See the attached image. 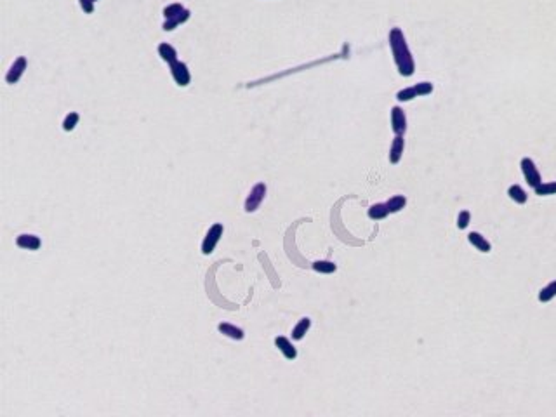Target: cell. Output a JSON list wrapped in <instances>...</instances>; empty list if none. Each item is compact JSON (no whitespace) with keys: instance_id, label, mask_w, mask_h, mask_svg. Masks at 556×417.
<instances>
[{"instance_id":"cell-1","label":"cell","mask_w":556,"mask_h":417,"mask_svg":"<svg viewBox=\"0 0 556 417\" xmlns=\"http://www.w3.org/2000/svg\"><path fill=\"white\" fill-rule=\"evenodd\" d=\"M389 47H391V54L395 59V64L398 68V73L402 77H412L415 72V63L412 58L409 46H407L405 35L400 28H391L389 32Z\"/></svg>"},{"instance_id":"cell-2","label":"cell","mask_w":556,"mask_h":417,"mask_svg":"<svg viewBox=\"0 0 556 417\" xmlns=\"http://www.w3.org/2000/svg\"><path fill=\"white\" fill-rule=\"evenodd\" d=\"M223 231H225V228H223L221 223H216V225H212L209 228L207 235H205V238L202 242V254L209 256V254L214 252V249H216V245L219 244V240L223 236Z\"/></svg>"},{"instance_id":"cell-3","label":"cell","mask_w":556,"mask_h":417,"mask_svg":"<svg viewBox=\"0 0 556 417\" xmlns=\"http://www.w3.org/2000/svg\"><path fill=\"white\" fill-rule=\"evenodd\" d=\"M520 167H522V172H523V178L525 181H527L528 186L532 188H537L539 184L542 183V178H541V172L537 170L536 164H533L532 159H528V157H525V159H522V162H520Z\"/></svg>"},{"instance_id":"cell-4","label":"cell","mask_w":556,"mask_h":417,"mask_svg":"<svg viewBox=\"0 0 556 417\" xmlns=\"http://www.w3.org/2000/svg\"><path fill=\"white\" fill-rule=\"evenodd\" d=\"M266 196V184L264 183H257L256 186L252 188L251 193L245 199V212H254V210L259 209V205L262 204Z\"/></svg>"},{"instance_id":"cell-5","label":"cell","mask_w":556,"mask_h":417,"mask_svg":"<svg viewBox=\"0 0 556 417\" xmlns=\"http://www.w3.org/2000/svg\"><path fill=\"white\" fill-rule=\"evenodd\" d=\"M170 75H172L174 82L179 87H186L191 82V73L188 70V64L183 63V61H176L174 64H170Z\"/></svg>"},{"instance_id":"cell-6","label":"cell","mask_w":556,"mask_h":417,"mask_svg":"<svg viewBox=\"0 0 556 417\" xmlns=\"http://www.w3.org/2000/svg\"><path fill=\"white\" fill-rule=\"evenodd\" d=\"M391 129L395 136H404L407 130V117L400 106L391 108Z\"/></svg>"},{"instance_id":"cell-7","label":"cell","mask_w":556,"mask_h":417,"mask_svg":"<svg viewBox=\"0 0 556 417\" xmlns=\"http://www.w3.org/2000/svg\"><path fill=\"white\" fill-rule=\"evenodd\" d=\"M26 67H28V61H26V58H23V56H21V58H17L14 63L11 64V68H9V72L6 75V82L7 83L19 82V78L23 77Z\"/></svg>"},{"instance_id":"cell-8","label":"cell","mask_w":556,"mask_h":417,"mask_svg":"<svg viewBox=\"0 0 556 417\" xmlns=\"http://www.w3.org/2000/svg\"><path fill=\"white\" fill-rule=\"evenodd\" d=\"M275 346L282 351V355L285 357L287 360H296L297 357V349L294 348V344H292L291 341L287 339V337L283 336H278L277 339H275Z\"/></svg>"},{"instance_id":"cell-9","label":"cell","mask_w":556,"mask_h":417,"mask_svg":"<svg viewBox=\"0 0 556 417\" xmlns=\"http://www.w3.org/2000/svg\"><path fill=\"white\" fill-rule=\"evenodd\" d=\"M404 148H405V141L404 136H395L391 143V148H389V162L391 164H398L402 160V155H404Z\"/></svg>"},{"instance_id":"cell-10","label":"cell","mask_w":556,"mask_h":417,"mask_svg":"<svg viewBox=\"0 0 556 417\" xmlns=\"http://www.w3.org/2000/svg\"><path fill=\"white\" fill-rule=\"evenodd\" d=\"M16 245H17V247H21V249H26V250H38V249H40L42 242H40V238H38L37 235L25 233V235H19L16 238Z\"/></svg>"},{"instance_id":"cell-11","label":"cell","mask_w":556,"mask_h":417,"mask_svg":"<svg viewBox=\"0 0 556 417\" xmlns=\"http://www.w3.org/2000/svg\"><path fill=\"white\" fill-rule=\"evenodd\" d=\"M190 16H191L190 9H185V11H183L181 14H177V16L170 17V19H165V23L162 25V28H164L165 32H172V30H176L179 25L186 23V21L190 19Z\"/></svg>"},{"instance_id":"cell-12","label":"cell","mask_w":556,"mask_h":417,"mask_svg":"<svg viewBox=\"0 0 556 417\" xmlns=\"http://www.w3.org/2000/svg\"><path fill=\"white\" fill-rule=\"evenodd\" d=\"M217 331H219L223 336L230 337V339H235V341H242L245 337L242 328L236 327V325H231V323H226V322L219 323V325H217Z\"/></svg>"},{"instance_id":"cell-13","label":"cell","mask_w":556,"mask_h":417,"mask_svg":"<svg viewBox=\"0 0 556 417\" xmlns=\"http://www.w3.org/2000/svg\"><path fill=\"white\" fill-rule=\"evenodd\" d=\"M159 56L165 61V63L169 64V67H170V64L176 63V61H179L177 59V51L174 49V47L170 46V43H167V42H162L160 46H159Z\"/></svg>"},{"instance_id":"cell-14","label":"cell","mask_w":556,"mask_h":417,"mask_svg":"<svg viewBox=\"0 0 556 417\" xmlns=\"http://www.w3.org/2000/svg\"><path fill=\"white\" fill-rule=\"evenodd\" d=\"M468 240H470V244L476 250H480V252H490V249H492V245H490L488 240L485 238L483 235L476 233V231H471V233L468 235Z\"/></svg>"},{"instance_id":"cell-15","label":"cell","mask_w":556,"mask_h":417,"mask_svg":"<svg viewBox=\"0 0 556 417\" xmlns=\"http://www.w3.org/2000/svg\"><path fill=\"white\" fill-rule=\"evenodd\" d=\"M309 327H312V320H309L308 317L301 318L299 322H297V325L292 328V339L301 341L306 336V332L309 331Z\"/></svg>"},{"instance_id":"cell-16","label":"cell","mask_w":556,"mask_h":417,"mask_svg":"<svg viewBox=\"0 0 556 417\" xmlns=\"http://www.w3.org/2000/svg\"><path fill=\"white\" fill-rule=\"evenodd\" d=\"M507 195H509L511 200L516 202V204H520V205L527 204V200H528L527 193H525V190H523L522 186H520V184H513V186H509V190H507Z\"/></svg>"},{"instance_id":"cell-17","label":"cell","mask_w":556,"mask_h":417,"mask_svg":"<svg viewBox=\"0 0 556 417\" xmlns=\"http://www.w3.org/2000/svg\"><path fill=\"white\" fill-rule=\"evenodd\" d=\"M388 214H391V212H389L386 204H374L369 207V217L374 219V221H381V219L388 217Z\"/></svg>"},{"instance_id":"cell-18","label":"cell","mask_w":556,"mask_h":417,"mask_svg":"<svg viewBox=\"0 0 556 417\" xmlns=\"http://www.w3.org/2000/svg\"><path fill=\"white\" fill-rule=\"evenodd\" d=\"M386 205H388L389 212H400L402 209H405L407 199H405L404 195H395V196H391V199L386 202Z\"/></svg>"},{"instance_id":"cell-19","label":"cell","mask_w":556,"mask_h":417,"mask_svg":"<svg viewBox=\"0 0 556 417\" xmlns=\"http://www.w3.org/2000/svg\"><path fill=\"white\" fill-rule=\"evenodd\" d=\"M554 297H556V280H553L551 283H548L539 292V301L541 302H549L551 299H554Z\"/></svg>"},{"instance_id":"cell-20","label":"cell","mask_w":556,"mask_h":417,"mask_svg":"<svg viewBox=\"0 0 556 417\" xmlns=\"http://www.w3.org/2000/svg\"><path fill=\"white\" fill-rule=\"evenodd\" d=\"M536 190V195L539 196H548V195H556V181H549V183H541Z\"/></svg>"},{"instance_id":"cell-21","label":"cell","mask_w":556,"mask_h":417,"mask_svg":"<svg viewBox=\"0 0 556 417\" xmlns=\"http://www.w3.org/2000/svg\"><path fill=\"white\" fill-rule=\"evenodd\" d=\"M313 270L318 271V273H334V271L337 270V266L334 265L332 261H315L313 262Z\"/></svg>"},{"instance_id":"cell-22","label":"cell","mask_w":556,"mask_h":417,"mask_svg":"<svg viewBox=\"0 0 556 417\" xmlns=\"http://www.w3.org/2000/svg\"><path fill=\"white\" fill-rule=\"evenodd\" d=\"M78 120H80V115H78L77 112H70L68 115L64 117V120H63V130H66V133H72V130L77 127Z\"/></svg>"},{"instance_id":"cell-23","label":"cell","mask_w":556,"mask_h":417,"mask_svg":"<svg viewBox=\"0 0 556 417\" xmlns=\"http://www.w3.org/2000/svg\"><path fill=\"white\" fill-rule=\"evenodd\" d=\"M183 11H185V7H183L181 4H177V2L176 4H169V6L164 7V17H165V19H170V17L181 14Z\"/></svg>"},{"instance_id":"cell-24","label":"cell","mask_w":556,"mask_h":417,"mask_svg":"<svg viewBox=\"0 0 556 417\" xmlns=\"http://www.w3.org/2000/svg\"><path fill=\"white\" fill-rule=\"evenodd\" d=\"M414 98H417V94H415L414 87H405V89L398 91V94H396V99L402 101V103H407V101H410V99H414Z\"/></svg>"},{"instance_id":"cell-25","label":"cell","mask_w":556,"mask_h":417,"mask_svg":"<svg viewBox=\"0 0 556 417\" xmlns=\"http://www.w3.org/2000/svg\"><path fill=\"white\" fill-rule=\"evenodd\" d=\"M414 91L417 96H428L433 92V83L431 82H417L414 85Z\"/></svg>"},{"instance_id":"cell-26","label":"cell","mask_w":556,"mask_h":417,"mask_svg":"<svg viewBox=\"0 0 556 417\" xmlns=\"http://www.w3.org/2000/svg\"><path fill=\"white\" fill-rule=\"evenodd\" d=\"M470 219H471V214L470 210H461L457 216V228L459 230H466L468 225H470Z\"/></svg>"},{"instance_id":"cell-27","label":"cell","mask_w":556,"mask_h":417,"mask_svg":"<svg viewBox=\"0 0 556 417\" xmlns=\"http://www.w3.org/2000/svg\"><path fill=\"white\" fill-rule=\"evenodd\" d=\"M78 4H80L82 11L85 12V14H93L94 12V0H78Z\"/></svg>"},{"instance_id":"cell-28","label":"cell","mask_w":556,"mask_h":417,"mask_svg":"<svg viewBox=\"0 0 556 417\" xmlns=\"http://www.w3.org/2000/svg\"><path fill=\"white\" fill-rule=\"evenodd\" d=\"M94 2H98V0H94Z\"/></svg>"}]
</instances>
